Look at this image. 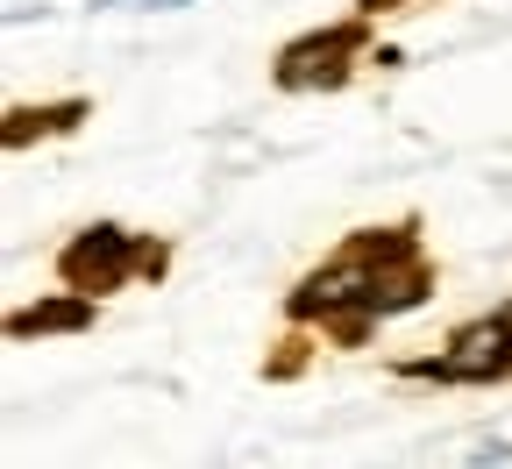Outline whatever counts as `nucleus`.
<instances>
[{
  "label": "nucleus",
  "mask_w": 512,
  "mask_h": 469,
  "mask_svg": "<svg viewBox=\"0 0 512 469\" xmlns=\"http://www.w3.org/2000/svg\"><path fill=\"white\" fill-rule=\"evenodd\" d=\"M370 29H377V22L356 8L349 22H328V29L292 36V43L271 57V86H278V93H342V86L356 79L363 50H370Z\"/></svg>",
  "instance_id": "1"
},
{
  "label": "nucleus",
  "mask_w": 512,
  "mask_h": 469,
  "mask_svg": "<svg viewBox=\"0 0 512 469\" xmlns=\"http://www.w3.org/2000/svg\"><path fill=\"white\" fill-rule=\"evenodd\" d=\"M164 271H171L164 235H143V242H136V278H164Z\"/></svg>",
  "instance_id": "7"
},
{
  "label": "nucleus",
  "mask_w": 512,
  "mask_h": 469,
  "mask_svg": "<svg viewBox=\"0 0 512 469\" xmlns=\"http://www.w3.org/2000/svg\"><path fill=\"white\" fill-rule=\"evenodd\" d=\"M93 107L86 100H57V107H8V128H0V143L8 150H29L43 136H64V128H79Z\"/></svg>",
  "instance_id": "6"
},
{
  "label": "nucleus",
  "mask_w": 512,
  "mask_h": 469,
  "mask_svg": "<svg viewBox=\"0 0 512 469\" xmlns=\"http://www.w3.org/2000/svg\"><path fill=\"white\" fill-rule=\"evenodd\" d=\"M356 8H363V15L377 22V15H392V8H413V0H356Z\"/></svg>",
  "instance_id": "9"
},
{
  "label": "nucleus",
  "mask_w": 512,
  "mask_h": 469,
  "mask_svg": "<svg viewBox=\"0 0 512 469\" xmlns=\"http://www.w3.org/2000/svg\"><path fill=\"white\" fill-rule=\"evenodd\" d=\"M399 377H427V384H498V377H512V299L484 320H463L434 363H399Z\"/></svg>",
  "instance_id": "2"
},
{
  "label": "nucleus",
  "mask_w": 512,
  "mask_h": 469,
  "mask_svg": "<svg viewBox=\"0 0 512 469\" xmlns=\"http://www.w3.org/2000/svg\"><path fill=\"white\" fill-rule=\"evenodd\" d=\"M136 242L143 235H128L121 221H93L57 249V278L72 292H86V299H107L121 285H136Z\"/></svg>",
  "instance_id": "3"
},
{
  "label": "nucleus",
  "mask_w": 512,
  "mask_h": 469,
  "mask_svg": "<svg viewBox=\"0 0 512 469\" xmlns=\"http://www.w3.org/2000/svg\"><path fill=\"white\" fill-rule=\"evenodd\" d=\"M434 299V263L427 256H399L377 271V292H370V313L377 320H399V313H420Z\"/></svg>",
  "instance_id": "5"
},
{
  "label": "nucleus",
  "mask_w": 512,
  "mask_h": 469,
  "mask_svg": "<svg viewBox=\"0 0 512 469\" xmlns=\"http://www.w3.org/2000/svg\"><path fill=\"white\" fill-rule=\"evenodd\" d=\"M114 8H150V15H171V8H192V0H93V15H114Z\"/></svg>",
  "instance_id": "8"
},
{
  "label": "nucleus",
  "mask_w": 512,
  "mask_h": 469,
  "mask_svg": "<svg viewBox=\"0 0 512 469\" xmlns=\"http://www.w3.org/2000/svg\"><path fill=\"white\" fill-rule=\"evenodd\" d=\"M93 313H100V299H86V292L64 285L57 299H36V306H15V313H8V342H50V334H86V327H93Z\"/></svg>",
  "instance_id": "4"
}]
</instances>
